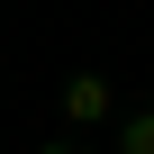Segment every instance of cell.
Instances as JSON below:
<instances>
[{
  "label": "cell",
  "mask_w": 154,
  "mask_h": 154,
  "mask_svg": "<svg viewBox=\"0 0 154 154\" xmlns=\"http://www.w3.org/2000/svg\"><path fill=\"white\" fill-rule=\"evenodd\" d=\"M118 109V91H109V72H72V82H63V118L72 127H100Z\"/></svg>",
  "instance_id": "6da1fadb"
},
{
  "label": "cell",
  "mask_w": 154,
  "mask_h": 154,
  "mask_svg": "<svg viewBox=\"0 0 154 154\" xmlns=\"http://www.w3.org/2000/svg\"><path fill=\"white\" fill-rule=\"evenodd\" d=\"M118 154H154V109H136V118L118 127Z\"/></svg>",
  "instance_id": "7a4b0ae2"
},
{
  "label": "cell",
  "mask_w": 154,
  "mask_h": 154,
  "mask_svg": "<svg viewBox=\"0 0 154 154\" xmlns=\"http://www.w3.org/2000/svg\"><path fill=\"white\" fill-rule=\"evenodd\" d=\"M36 154H72V145H36Z\"/></svg>",
  "instance_id": "3957f363"
}]
</instances>
